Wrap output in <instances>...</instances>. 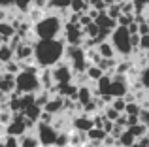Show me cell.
<instances>
[{"instance_id": "obj_17", "label": "cell", "mask_w": 149, "mask_h": 147, "mask_svg": "<svg viewBox=\"0 0 149 147\" xmlns=\"http://www.w3.org/2000/svg\"><path fill=\"white\" fill-rule=\"evenodd\" d=\"M132 144H136V138L132 136V134L128 132L127 128H125V130H123V134L117 138V144H115V145H117V147H130Z\"/></svg>"}, {"instance_id": "obj_18", "label": "cell", "mask_w": 149, "mask_h": 147, "mask_svg": "<svg viewBox=\"0 0 149 147\" xmlns=\"http://www.w3.org/2000/svg\"><path fill=\"white\" fill-rule=\"evenodd\" d=\"M85 76L89 77V81H91V83H95V81H98L100 77L104 76V72H102L98 66H95V64H89L87 70H85Z\"/></svg>"}, {"instance_id": "obj_29", "label": "cell", "mask_w": 149, "mask_h": 147, "mask_svg": "<svg viewBox=\"0 0 149 147\" xmlns=\"http://www.w3.org/2000/svg\"><path fill=\"white\" fill-rule=\"evenodd\" d=\"M102 113H104V117L108 119V121H113V123H115V119L119 117V113H117V111L113 110L111 106H106L104 110H102Z\"/></svg>"}, {"instance_id": "obj_27", "label": "cell", "mask_w": 149, "mask_h": 147, "mask_svg": "<svg viewBox=\"0 0 149 147\" xmlns=\"http://www.w3.org/2000/svg\"><path fill=\"white\" fill-rule=\"evenodd\" d=\"M140 111H142V107H140L138 102H128L127 106H125V115H140Z\"/></svg>"}, {"instance_id": "obj_44", "label": "cell", "mask_w": 149, "mask_h": 147, "mask_svg": "<svg viewBox=\"0 0 149 147\" xmlns=\"http://www.w3.org/2000/svg\"><path fill=\"white\" fill-rule=\"evenodd\" d=\"M140 147H147V145H140Z\"/></svg>"}, {"instance_id": "obj_45", "label": "cell", "mask_w": 149, "mask_h": 147, "mask_svg": "<svg viewBox=\"0 0 149 147\" xmlns=\"http://www.w3.org/2000/svg\"><path fill=\"white\" fill-rule=\"evenodd\" d=\"M147 34H149V32H147Z\"/></svg>"}, {"instance_id": "obj_34", "label": "cell", "mask_w": 149, "mask_h": 147, "mask_svg": "<svg viewBox=\"0 0 149 147\" xmlns=\"http://www.w3.org/2000/svg\"><path fill=\"white\" fill-rule=\"evenodd\" d=\"M138 117H140V123H143V125L147 126V130H149V110H142Z\"/></svg>"}, {"instance_id": "obj_36", "label": "cell", "mask_w": 149, "mask_h": 147, "mask_svg": "<svg viewBox=\"0 0 149 147\" xmlns=\"http://www.w3.org/2000/svg\"><path fill=\"white\" fill-rule=\"evenodd\" d=\"M147 32H149V21L138 23V34H140V36H146Z\"/></svg>"}, {"instance_id": "obj_1", "label": "cell", "mask_w": 149, "mask_h": 147, "mask_svg": "<svg viewBox=\"0 0 149 147\" xmlns=\"http://www.w3.org/2000/svg\"><path fill=\"white\" fill-rule=\"evenodd\" d=\"M64 40H38L34 44V64L38 68H51L64 59Z\"/></svg>"}, {"instance_id": "obj_11", "label": "cell", "mask_w": 149, "mask_h": 147, "mask_svg": "<svg viewBox=\"0 0 149 147\" xmlns=\"http://www.w3.org/2000/svg\"><path fill=\"white\" fill-rule=\"evenodd\" d=\"M70 10V0H47L45 6V13H61V11Z\"/></svg>"}, {"instance_id": "obj_21", "label": "cell", "mask_w": 149, "mask_h": 147, "mask_svg": "<svg viewBox=\"0 0 149 147\" xmlns=\"http://www.w3.org/2000/svg\"><path fill=\"white\" fill-rule=\"evenodd\" d=\"M49 98H51V94H49L47 91H44V89H42V91H38L36 94H34V104H36L40 110H44V106L47 104Z\"/></svg>"}, {"instance_id": "obj_33", "label": "cell", "mask_w": 149, "mask_h": 147, "mask_svg": "<svg viewBox=\"0 0 149 147\" xmlns=\"http://www.w3.org/2000/svg\"><path fill=\"white\" fill-rule=\"evenodd\" d=\"M149 49V34H146V36H140V45H138V51H143L146 53Z\"/></svg>"}, {"instance_id": "obj_40", "label": "cell", "mask_w": 149, "mask_h": 147, "mask_svg": "<svg viewBox=\"0 0 149 147\" xmlns=\"http://www.w3.org/2000/svg\"><path fill=\"white\" fill-rule=\"evenodd\" d=\"M146 57H147V60H149V49H147V51H146Z\"/></svg>"}, {"instance_id": "obj_32", "label": "cell", "mask_w": 149, "mask_h": 147, "mask_svg": "<svg viewBox=\"0 0 149 147\" xmlns=\"http://www.w3.org/2000/svg\"><path fill=\"white\" fill-rule=\"evenodd\" d=\"M89 8H93V10H96V11H106L104 0H89Z\"/></svg>"}, {"instance_id": "obj_30", "label": "cell", "mask_w": 149, "mask_h": 147, "mask_svg": "<svg viewBox=\"0 0 149 147\" xmlns=\"http://www.w3.org/2000/svg\"><path fill=\"white\" fill-rule=\"evenodd\" d=\"M106 13H108V17H111V19H117L121 15V6L119 4H113V6H108L106 8Z\"/></svg>"}, {"instance_id": "obj_3", "label": "cell", "mask_w": 149, "mask_h": 147, "mask_svg": "<svg viewBox=\"0 0 149 147\" xmlns=\"http://www.w3.org/2000/svg\"><path fill=\"white\" fill-rule=\"evenodd\" d=\"M40 68L36 64L23 68L19 74H15V91L17 94H36L38 91H42L40 77H38Z\"/></svg>"}, {"instance_id": "obj_42", "label": "cell", "mask_w": 149, "mask_h": 147, "mask_svg": "<svg viewBox=\"0 0 149 147\" xmlns=\"http://www.w3.org/2000/svg\"><path fill=\"white\" fill-rule=\"evenodd\" d=\"M0 147H2V138H0Z\"/></svg>"}, {"instance_id": "obj_5", "label": "cell", "mask_w": 149, "mask_h": 147, "mask_svg": "<svg viewBox=\"0 0 149 147\" xmlns=\"http://www.w3.org/2000/svg\"><path fill=\"white\" fill-rule=\"evenodd\" d=\"M61 38L64 40L66 45H74V47H77V45L83 44L85 34H83V28H81L77 23H64V25H62Z\"/></svg>"}, {"instance_id": "obj_28", "label": "cell", "mask_w": 149, "mask_h": 147, "mask_svg": "<svg viewBox=\"0 0 149 147\" xmlns=\"http://www.w3.org/2000/svg\"><path fill=\"white\" fill-rule=\"evenodd\" d=\"M108 106H111L113 110L117 111V113H123V111H125V106H127V102H125L123 98H113L111 102L108 104Z\"/></svg>"}, {"instance_id": "obj_31", "label": "cell", "mask_w": 149, "mask_h": 147, "mask_svg": "<svg viewBox=\"0 0 149 147\" xmlns=\"http://www.w3.org/2000/svg\"><path fill=\"white\" fill-rule=\"evenodd\" d=\"M2 147H19L17 138H13V136H4L2 138Z\"/></svg>"}, {"instance_id": "obj_13", "label": "cell", "mask_w": 149, "mask_h": 147, "mask_svg": "<svg viewBox=\"0 0 149 147\" xmlns=\"http://www.w3.org/2000/svg\"><path fill=\"white\" fill-rule=\"evenodd\" d=\"M13 91H15V76H11V74H2V77H0V92L10 96Z\"/></svg>"}, {"instance_id": "obj_26", "label": "cell", "mask_w": 149, "mask_h": 147, "mask_svg": "<svg viewBox=\"0 0 149 147\" xmlns=\"http://www.w3.org/2000/svg\"><path fill=\"white\" fill-rule=\"evenodd\" d=\"M100 32V28L96 26V23L93 21V23H89L87 26H83V34H85V38H96V34Z\"/></svg>"}, {"instance_id": "obj_35", "label": "cell", "mask_w": 149, "mask_h": 147, "mask_svg": "<svg viewBox=\"0 0 149 147\" xmlns=\"http://www.w3.org/2000/svg\"><path fill=\"white\" fill-rule=\"evenodd\" d=\"M45 6H47V0H32V4H30V8H36L42 11H45Z\"/></svg>"}, {"instance_id": "obj_12", "label": "cell", "mask_w": 149, "mask_h": 147, "mask_svg": "<svg viewBox=\"0 0 149 147\" xmlns=\"http://www.w3.org/2000/svg\"><path fill=\"white\" fill-rule=\"evenodd\" d=\"M91 85H93V83H89V85H81V87L77 89V98H76V102L79 104V106H85V104H89L93 98H95Z\"/></svg>"}, {"instance_id": "obj_6", "label": "cell", "mask_w": 149, "mask_h": 147, "mask_svg": "<svg viewBox=\"0 0 149 147\" xmlns=\"http://www.w3.org/2000/svg\"><path fill=\"white\" fill-rule=\"evenodd\" d=\"M34 132H36L38 140H40V145L44 147H53L55 140H57V134H58L49 123H40V121L34 125Z\"/></svg>"}, {"instance_id": "obj_20", "label": "cell", "mask_w": 149, "mask_h": 147, "mask_svg": "<svg viewBox=\"0 0 149 147\" xmlns=\"http://www.w3.org/2000/svg\"><path fill=\"white\" fill-rule=\"evenodd\" d=\"M89 10V2L85 0H70V11L72 13H85Z\"/></svg>"}, {"instance_id": "obj_23", "label": "cell", "mask_w": 149, "mask_h": 147, "mask_svg": "<svg viewBox=\"0 0 149 147\" xmlns=\"http://www.w3.org/2000/svg\"><path fill=\"white\" fill-rule=\"evenodd\" d=\"M85 134H87V140L89 141H102L106 138V132H104V130H102V128H95V126H93L91 130H87Z\"/></svg>"}, {"instance_id": "obj_2", "label": "cell", "mask_w": 149, "mask_h": 147, "mask_svg": "<svg viewBox=\"0 0 149 147\" xmlns=\"http://www.w3.org/2000/svg\"><path fill=\"white\" fill-rule=\"evenodd\" d=\"M62 19L55 13H45L40 21L32 25V34L38 40H55L62 34Z\"/></svg>"}, {"instance_id": "obj_19", "label": "cell", "mask_w": 149, "mask_h": 147, "mask_svg": "<svg viewBox=\"0 0 149 147\" xmlns=\"http://www.w3.org/2000/svg\"><path fill=\"white\" fill-rule=\"evenodd\" d=\"M11 59H13V49L8 44H0V66L6 64L8 60H11Z\"/></svg>"}, {"instance_id": "obj_37", "label": "cell", "mask_w": 149, "mask_h": 147, "mask_svg": "<svg viewBox=\"0 0 149 147\" xmlns=\"http://www.w3.org/2000/svg\"><path fill=\"white\" fill-rule=\"evenodd\" d=\"M113 128V121H108V119H104V123H102V130H104L106 134H109Z\"/></svg>"}, {"instance_id": "obj_43", "label": "cell", "mask_w": 149, "mask_h": 147, "mask_svg": "<svg viewBox=\"0 0 149 147\" xmlns=\"http://www.w3.org/2000/svg\"><path fill=\"white\" fill-rule=\"evenodd\" d=\"M147 21H149V11H147Z\"/></svg>"}, {"instance_id": "obj_8", "label": "cell", "mask_w": 149, "mask_h": 147, "mask_svg": "<svg viewBox=\"0 0 149 147\" xmlns=\"http://www.w3.org/2000/svg\"><path fill=\"white\" fill-rule=\"evenodd\" d=\"M44 111H47L51 115H58L64 111V98L61 94H53L51 98L47 100V104L44 106Z\"/></svg>"}, {"instance_id": "obj_14", "label": "cell", "mask_w": 149, "mask_h": 147, "mask_svg": "<svg viewBox=\"0 0 149 147\" xmlns=\"http://www.w3.org/2000/svg\"><path fill=\"white\" fill-rule=\"evenodd\" d=\"M96 51H98V55L102 59H115V49L111 47L109 40H106V42H102V44L96 45Z\"/></svg>"}, {"instance_id": "obj_24", "label": "cell", "mask_w": 149, "mask_h": 147, "mask_svg": "<svg viewBox=\"0 0 149 147\" xmlns=\"http://www.w3.org/2000/svg\"><path fill=\"white\" fill-rule=\"evenodd\" d=\"M30 4H32V0H13V10L19 11V13H26Z\"/></svg>"}, {"instance_id": "obj_15", "label": "cell", "mask_w": 149, "mask_h": 147, "mask_svg": "<svg viewBox=\"0 0 149 147\" xmlns=\"http://www.w3.org/2000/svg\"><path fill=\"white\" fill-rule=\"evenodd\" d=\"M21 113L25 115L29 121H32V123H38V119H40V113H42V110L36 106V104H30V106H26V107H23L21 110Z\"/></svg>"}, {"instance_id": "obj_4", "label": "cell", "mask_w": 149, "mask_h": 147, "mask_svg": "<svg viewBox=\"0 0 149 147\" xmlns=\"http://www.w3.org/2000/svg\"><path fill=\"white\" fill-rule=\"evenodd\" d=\"M109 44L115 49V55L121 57H130L132 55V47H130V34H128L127 26H115L109 32Z\"/></svg>"}, {"instance_id": "obj_9", "label": "cell", "mask_w": 149, "mask_h": 147, "mask_svg": "<svg viewBox=\"0 0 149 147\" xmlns=\"http://www.w3.org/2000/svg\"><path fill=\"white\" fill-rule=\"evenodd\" d=\"M17 141H19V147H40V140H38L34 128L26 130L25 134H21V136L17 138Z\"/></svg>"}, {"instance_id": "obj_38", "label": "cell", "mask_w": 149, "mask_h": 147, "mask_svg": "<svg viewBox=\"0 0 149 147\" xmlns=\"http://www.w3.org/2000/svg\"><path fill=\"white\" fill-rule=\"evenodd\" d=\"M0 10H13V0H0Z\"/></svg>"}, {"instance_id": "obj_7", "label": "cell", "mask_w": 149, "mask_h": 147, "mask_svg": "<svg viewBox=\"0 0 149 147\" xmlns=\"http://www.w3.org/2000/svg\"><path fill=\"white\" fill-rule=\"evenodd\" d=\"M51 70V77H53V83L55 85H62V83H70L74 79V72L70 68V64L66 62L64 59L61 62H57L55 66L49 68Z\"/></svg>"}, {"instance_id": "obj_25", "label": "cell", "mask_w": 149, "mask_h": 147, "mask_svg": "<svg viewBox=\"0 0 149 147\" xmlns=\"http://www.w3.org/2000/svg\"><path fill=\"white\" fill-rule=\"evenodd\" d=\"M138 79H140V83H142V87L146 89V91H149V64H147V66H143L142 70H140Z\"/></svg>"}, {"instance_id": "obj_39", "label": "cell", "mask_w": 149, "mask_h": 147, "mask_svg": "<svg viewBox=\"0 0 149 147\" xmlns=\"http://www.w3.org/2000/svg\"><path fill=\"white\" fill-rule=\"evenodd\" d=\"M127 30H128V34H138V23H136V21H132L130 25L127 26Z\"/></svg>"}, {"instance_id": "obj_22", "label": "cell", "mask_w": 149, "mask_h": 147, "mask_svg": "<svg viewBox=\"0 0 149 147\" xmlns=\"http://www.w3.org/2000/svg\"><path fill=\"white\" fill-rule=\"evenodd\" d=\"M2 70H4V74H11V76H15V74L21 72V64H19L15 59H11V60H8L6 64H2Z\"/></svg>"}, {"instance_id": "obj_16", "label": "cell", "mask_w": 149, "mask_h": 147, "mask_svg": "<svg viewBox=\"0 0 149 147\" xmlns=\"http://www.w3.org/2000/svg\"><path fill=\"white\" fill-rule=\"evenodd\" d=\"M127 130L132 134V136L136 138V140H140V138H143V136H147L149 134V130H147V126L143 125V123H138V125H132V126H127Z\"/></svg>"}, {"instance_id": "obj_41", "label": "cell", "mask_w": 149, "mask_h": 147, "mask_svg": "<svg viewBox=\"0 0 149 147\" xmlns=\"http://www.w3.org/2000/svg\"><path fill=\"white\" fill-rule=\"evenodd\" d=\"M147 147H149V136H147Z\"/></svg>"}, {"instance_id": "obj_10", "label": "cell", "mask_w": 149, "mask_h": 147, "mask_svg": "<svg viewBox=\"0 0 149 147\" xmlns=\"http://www.w3.org/2000/svg\"><path fill=\"white\" fill-rule=\"evenodd\" d=\"M95 23H96V26H98L100 30H108V32H111V30H113V28H115V26H117L115 19L108 17V13H106V11H100V13L96 15Z\"/></svg>"}]
</instances>
